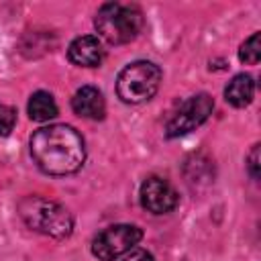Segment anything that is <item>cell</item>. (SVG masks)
<instances>
[{
    "label": "cell",
    "instance_id": "8",
    "mask_svg": "<svg viewBox=\"0 0 261 261\" xmlns=\"http://www.w3.org/2000/svg\"><path fill=\"white\" fill-rule=\"evenodd\" d=\"M67 57L71 63L80 65V67H96L100 65L102 57H104V49L98 37L94 35H84L71 41L69 49H67Z\"/></svg>",
    "mask_w": 261,
    "mask_h": 261
},
{
    "label": "cell",
    "instance_id": "11",
    "mask_svg": "<svg viewBox=\"0 0 261 261\" xmlns=\"http://www.w3.org/2000/svg\"><path fill=\"white\" fill-rule=\"evenodd\" d=\"M27 110H29V116L37 122H45V120H51L57 116V104H55L53 96L43 90H39L31 96Z\"/></svg>",
    "mask_w": 261,
    "mask_h": 261
},
{
    "label": "cell",
    "instance_id": "3",
    "mask_svg": "<svg viewBox=\"0 0 261 261\" xmlns=\"http://www.w3.org/2000/svg\"><path fill=\"white\" fill-rule=\"evenodd\" d=\"M94 24H96L98 35L104 41L112 45H122L139 37L145 20H143V12L139 6L106 2L100 6Z\"/></svg>",
    "mask_w": 261,
    "mask_h": 261
},
{
    "label": "cell",
    "instance_id": "9",
    "mask_svg": "<svg viewBox=\"0 0 261 261\" xmlns=\"http://www.w3.org/2000/svg\"><path fill=\"white\" fill-rule=\"evenodd\" d=\"M71 108L75 114L90 118V120H100L106 112L102 92L94 86H82L71 98Z\"/></svg>",
    "mask_w": 261,
    "mask_h": 261
},
{
    "label": "cell",
    "instance_id": "14",
    "mask_svg": "<svg viewBox=\"0 0 261 261\" xmlns=\"http://www.w3.org/2000/svg\"><path fill=\"white\" fill-rule=\"evenodd\" d=\"M249 173L253 179H259V145H255L251 149V155H249Z\"/></svg>",
    "mask_w": 261,
    "mask_h": 261
},
{
    "label": "cell",
    "instance_id": "13",
    "mask_svg": "<svg viewBox=\"0 0 261 261\" xmlns=\"http://www.w3.org/2000/svg\"><path fill=\"white\" fill-rule=\"evenodd\" d=\"M14 122H16V110L0 102V137L10 135V130L14 128Z\"/></svg>",
    "mask_w": 261,
    "mask_h": 261
},
{
    "label": "cell",
    "instance_id": "7",
    "mask_svg": "<svg viewBox=\"0 0 261 261\" xmlns=\"http://www.w3.org/2000/svg\"><path fill=\"white\" fill-rule=\"evenodd\" d=\"M141 204L145 210L153 212V214H167L177 206V192L173 190V186L157 175L147 177L141 184Z\"/></svg>",
    "mask_w": 261,
    "mask_h": 261
},
{
    "label": "cell",
    "instance_id": "12",
    "mask_svg": "<svg viewBox=\"0 0 261 261\" xmlns=\"http://www.w3.org/2000/svg\"><path fill=\"white\" fill-rule=\"evenodd\" d=\"M259 57H261V43H259V33H253L239 49V59L243 63H249V65H255L259 63Z\"/></svg>",
    "mask_w": 261,
    "mask_h": 261
},
{
    "label": "cell",
    "instance_id": "15",
    "mask_svg": "<svg viewBox=\"0 0 261 261\" xmlns=\"http://www.w3.org/2000/svg\"><path fill=\"white\" fill-rule=\"evenodd\" d=\"M122 261H155V259H153V255L147 253L145 249H133V251H128V253L124 255Z\"/></svg>",
    "mask_w": 261,
    "mask_h": 261
},
{
    "label": "cell",
    "instance_id": "4",
    "mask_svg": "<svg viewBox=\"0 0 261 261\" xmlns=\"http://www.w3.org/2000/svg\"><path fill=\"white\" fill-rule=\"evenodd\" d=\"M161 84V69L151 61L128 63L116 80L118 98L126 104H141L151 100Z\"/></svg>",
    "mask_w": 261,
    "mask_h": 261
},
{
    "label": "cell",
    "instance_id": "5",
    "mask_svg": "<svg viewBox=\"0 0 261 261\" xmlns=\"http://www.w3.org/2000/svg\"><path fill=\"white\" fill-rule=\"evenodd\" d=\"M143 239V230L135 224H114L100 230L92 241V253L100 261H114L116 257L135 249Z\"/></svg>",
    "mask_w": 261,
    "mask_h": 261
},
{
    "label": "cell",
    "instance_id": "1",
    "mask_svg": "<svg viewBox=\"0 0 261 261\" xmlns=\"http://www.w3.org/2000/svg\"><path fill=\"white\" fill-rule=\"evenodd\" d=\"M31 155L45 173L69 175L82 167L86 159V147L82 135L73 126L49 124L33 133Z\"/></svg>",
    "mask_w": 261,
    "mask_h": 261
},
{
    "label": "cell",
    "instance_id": "2",
    "mask_svg": "<svg viewBox=\"0 0 261 261\" xmlns=\"http://www.w3.org/2000/svg\"><path fill=\"white\" fill-rule=\"evenodd\" d=\"M18 214L27 226L53 239H65L73 230V218L67 208L41 196H27L18 204Z\"/></svg>",
    "mask_w": 261,
    "mask_h": 261
},
{
    "label": "cell",
    "instance_id": "10",
    "mask_svg": "<svg viewBox=\"0 0 261 261\" xmlns=\"http://www.w3.org/2000/svg\"><path fill=\"white\" fill-rule=\"evenodd\" d=\"M253 94H255V82L251 75L247 73H239L234 75L228 86L224 88V98L228 104L237 106V108H243L247 104H251L253 100Z\"/></svg>",
    "mask_w": 261,
    "mask_h": 261
},
{
    "label": "cell",
    "instance_id": "6",
    "mask_svg": "<svg viewBox=\"0 0 261 261\" xmlns=\"http://www.w3.org/2000/svg\"><path fill=\"white\" fill-rule=\"evenodd\" d=\"M212 108H214V100L210 94H196L192 98H188L177 110L175 114L169 118L167 126H165V133L169 139H175V137H181V135H188L192 133L194 128H198L210 114H212Z\"/></svg>",
    "mask_w": 261,
    "mask_h": 261
}]
</instances>
